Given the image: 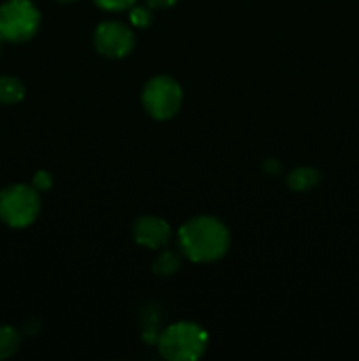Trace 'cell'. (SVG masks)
<instances>
[{
    "label": "cell",
    "mask_w": 359,
    "mask_h": 361,
    "mask_svg": "<svg viewBox=\"0 0 359 361\" xmlns=\"http://www.w3.org/2000/svg\"><path fill=\"white\" fill-rule=\"evenodd\" d=\"M183 90L171 76H155L144 85L143 106L155 120H169L180 111Z\"/></svg>",
    "instance_id": "obj_5"
},
{
    "label": "cell",
    "mask_w": 359,
    "mask_h": 361,
    "mask_svg": "<svg viewBox=\"0 0 359 361\" xmlns=\"http://www.w3.org/2000/svg\"><path fill=\"white\" fill-rule=\"evenodd\" d=\"M25 97V85L14 76H0V104H16Z\"/></svg>",
    "instance_id": "obj_9"
},
{
    "label": "cell",
    "mask_w": 359,
    "mask_h": 361,
    "mask_svg": "<svg viewBox=\"0 0 359 361\" xmlns=\"http://www.w3.org/2000/svg\"><path fill=\"white\" fill-rule=\"evenodd\" d=\"M208 331L203 326L189 321L175 323L158 335V351L165 360L196 361L206 353Z\"/></svg>",
    "instance_id": "obj_2"
},
{
    "label": "cell",
    "mask_w": 359,
    "mask_h": 361,
    "mask_svg": "<svg viewBox=\"0 0 359 361\" xmlns=\"http://www.w3.org/2000/svg\"><path fill=\"white\" fill-rule=\"evenodd\" d=\"M319 182L320 175L319 171L313 168H296L294 171L287 176V185L291 187L292 190H298V192L312 189V187H315Z\"/></svg>",
    "instance_id": "obj_8"
},
{
    "label": "cell",
    "mask_w": 359,
    "mask_h": 361,
    "mask_svg": "<svg viewBox=\"0 0 359 361\" xmlns=\"http://www.w3.org/2000/svg\"><path fill=\"white\" fill-rule=\"evenodd\" d=\"M41 212V197L30 185L16 183L0 192V221L9 228H27Z\"/></svg>",
    "instance_id": "obj_4"
},
{
    "label": "cell",
    "mask_w": 359,
    "mask_h": 361,
    "mask_svg": "<svg viewBox=\"0 0 359 361\" xmlns=\"http://www.w3.org/2000/svg\"><path fill=\"white\" fill-rule=\"evenodd\" d=\"M132 233L134 240L146 249H162L168 245L172 235L171 226L164 219L153 217V215L137 219Z\"/></svg>",
    "instance_id": "obj_7"
},
{
    "label": "cell",
    "mask_w": 359,
    "mask_h": 361,
    "mask_svg": "<svg viewBox=\"0 0 359 361\" xmlns=\"http://www.w3.org/2000/svg\"><path fill=\"white\" fill-rule=\"evenodd\" d=\"M21 344V337L13 326H0V360L13 358Z\"/></svg>",
    "instance_id": "obj_10"
},
{
    "label": "cell",
    "mask_w": 359,
    "mask_h": 361,
    "mask_svg": "<svg viewBox=\"0 0 359 361\" xmlns=\"http://www.w3.org/2000/svg\"><path fill=\"white\" fill-rule=\"evenodd\" d=\"M32 187H34L37 192H46L53 187V176L48 171H37L32 178Z\"/></svg>",
    "instance_id": "obj_14"
},
{
    "label": "cell",
    "mask_w": 359,
    "mask_h": 361,
    "mask_svg": "<svg viewBox=\"0 0 359 361\" xmlns=\"http://www.w3.org/2000/svg\"><path fill=\"white\" fill-rule=\"evenodd\" d=\"M182 252L194 263H213L225 256L231 245L229 229L215 217H196L187 221L178 233Z\"/></svg>",
    "instance_id": "obj_1"
},
{
    "label": "cell",
    "mask_w": 359,
    "mask_h": 361,
    "mask_svg": "<svg viewBox=\"0 0 359 361\" xmlns=\"http://www.w3.org/2000/svg\"><path fill=\"white\" fill-rule=\"evenodd\" d=\"M41 27V13L30 0H7L0 6V41L27 42Z\"/></svg>",
    "instance_id": "obj_3"
},
{
    "label": "cell",
    "mask_w": 359,
    "mask_h": 361,
    "mask_svg": "<svg viewBox=\"0 0 359 361\" xmlns=\"http://www.w3.org/2000/svg\"><path fill=\"white\" fill-rule=\"evenodd\" d=\"M180 257L175 252H162L153 264V271L158 277H171L180 270Z\"/></svg>",
    "instance_id": "obj_11"
},
{
    "label": "cell",
    "mask_w": 359,
    "mask_h": 361,
    "mask_svg": "<svg viewBox=\"0 0 359 361\" xmlns=\"http://www.w3.org/2000/svg\"><path fill=\"white\" fill-rule=\"evenodd\" d=\"M178 0H146L148 7L150 9H168V7H172Z\"/></svg>",
    "instance_id": "obj_15"
},
{
    "label": "cell",
    "mask_w": 359,
    "mask_h": 361,
    "mask_svg": "<svg viewBox=\"0 0 359 361\" xmlns=\"http://www.w3.org/2000/svg\"><path fill=\"white\" fill-rule=\"evenodd\" d=\"M94 42L97 51L108 59H123L136 44L132 30L120 21H104L99 25Z\"/></svg>",
    "instance_id": "obj_6"
},
{
    "label": "cell",
    "mask_w": 359,
    "mask_h": 361,
    "mask_svg": "<svg viewBox=\"0 0 359 361\" xmlns=\"http://www.w3.org/2000/svg\"><path fill=\"white\" fill-rule=\"evenodd\" d=\"M101 9L104 11H113V13H118V11L130 9V7L136 4V0H94Z\"/></svg>",
    "instance_id": "obj_13"
},
{
    "label": "cell",
    "mask_w": 359,
    "mask_h": 361,
    "mask_svg": "<svg viewBox=\"0 0 359 361\" xmlns=\"http://www.w3.org/2000/svg\"><path fill=\"white\" fill-rule=\"evenodd\" d=\"M58 2H63V4H69V2H74V0H58Z\"/></svg>",
    "instance_id": "obj_16"
},
{
    "label": "cell",
    "mask_w": 359,
    "mask_h": 361,
    "mask_svg": "<svg viewBox=\"0 0 359 361\" xmlns=\"http://www.w3.org/2000/svg\"><path fill=\"white\" fill-rule=\"evenodd\" d=\"M129 20L134 27L137 28H146L150 27L151 21H153V14H151L150 7L144 6H132L129 13Z\"/></svg>",
    "instance_id": "obj_12"
}]
</instances>
